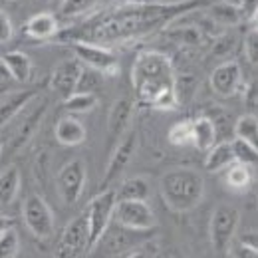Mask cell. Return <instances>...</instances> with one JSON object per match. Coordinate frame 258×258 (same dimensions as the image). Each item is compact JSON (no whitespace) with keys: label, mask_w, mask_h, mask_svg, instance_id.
Wrapping results in <instances>:
<instances>
[{"label":"cell","mask_w":258,"mask_h":258,"mask_svg":"<svg viewBox=\"0 0 258 258\" xmlns=\"http://www.w3.org/2000/svg\"><path fill=\"white\" fill-rule=\"evenodd\" d=\"M230 145H232V153H234V161L242 163V165H248V167H254L258 161V147L254 143H248L244 139H230Z\"/></svg>","instance_id":"cell-28"},{"label":"cell","mask_w":258,"mask_h":258,"mask_svg":"<svg viewBox=\"0 0 258 258\" xmlns=\"http://www.w3.org/2000/svg\"><path fill=\"white\" fill-rule=\"evenodd\" d=\"M159 254V244L157 242H153V240H149V238H145V240H141L131 252H129L127 256L129 258H141V256H157Z\"/></svg>","instance_id":"cell-35"},{"label":"cell","mask_w":258,"mask_h":258,"mask_svg":"<svg viewBox=\"0 0 258 258\" xmlns=\"http://www.w3.org/2000/svg\"><path fill=\"white\" fill-rule=\"evenodd\" d=\"M22 185V175L18 167L10 165L0 173V205H12L14 199L18 197Z\"/></svg>","instance_id":"cell-23"},{"label":"cell","mask_w":258,"mask_h":258,"mask_svg":"<svg viewBox=\"0 0 258 258\" xmlns=\"http://www.w3.org/2000/svg\"><path fill=\"white\" fill-rule=\"evenodd\" d=\"M18 252H20V236L12 226L0 234V258H14L18 256Z\"/></svg>","instance_id":"cell-32"},{"label":"cell","mask_w":258,"mask_h":258,"mask_svg":"<svg viewBox=\"0 0 258 258\" xmlns=\"http://www.w3.org/2000/svg\"><path fill=\"white\" fill-rule=\"evenodd\" d=\"M145 232H149V230H131V228L117 225L111 219V223L105 228V232L101 234V238L97 240L94 250L96 248H103L99 252L101 256H127L141 240L147 238Z\"/></svg>","instance_id":"cell-7"},{"label":"cell","mask_w":258,"mask_h":258,"mask_svg":"<svg viewBox=\"0 0 258 258\" xmlns=\"http://www.w3.org/2000/svg\"><path fill=\"white\" fill-rule=\"evenodd\" d=\"M10 80H12V76H10L8 68H6V62H4V58L0 56V84H8Z\"/></svg>","instance_id":"cell-39"},{"label":"cell","mask_w":258,"mask_h":258,"mask_svg":"<svg viewBox=\"0 0 258 258\" xmlns=\"http://www.w3.org/2000/svg\"><path fill=\"white\" fill-rule=\"evenodd\" d=\"M97 105V96L90 92H74L68 97H64V109L72 115L78 113H88Z\"/></svg>","instance_id":"cell-26"},{"label":"cell","mask_w":258,"mask_h":258,"mask_svg":"<svg viewBox=\"0 0 258 258\" xmlns=\"http://www.w3.org/2000/svg\"><path fill=\"white\" fill-rule=\"evenodd\" d=\"M238 225H240V211L234 205L221 203L215 207V211L211 215L209 236H211L213 250L217 254H226L230 242L236 238Z\"/></svg>","instance_id":"cell-5"},{"label":"cell","mask_w":258,"mask_h":258,"mask_svg":"<svg viewBox=\"0 0 258 258\" xmlns=\"http://www.w3.org/2000/svg\"><path fill=\"white\" fill-rule=\"evenodd\" d=\"M250 169H252V167L242 165V163H236V161L232 163V165H228L225 169L226 185H228L230 189H234V191H244V189H248V185H250V181H252Z\"/></svg>","instance_id":"cell-25"},{"label":"cell","mask_w":258,"mask_h":258,"mask_svg":"<svg viewBox=\"0 0 258 258\" xmlns=\"http://www.w3.org/2000/svg\"><path fill=\"white\" fill-rule=\"evenodd\" d=\"M74 58L92 70H97L103 76H117L119 74V60L109 46H99L90 42H72Z\"/></svg>","instance_id":"cell-10"},{"label":"cell","mask_w":258,"mask_h":258,"mask_svg":"<svg viewBox=\"0 0 258 258\" xmlns=\"http://www.w3.org/2000/svg\"><path fill=\"white\" fill-rule=\"evenodd\" d=\"M211 16L221 22V24H236L240 20V8L234 6L232 2H226V0H221V2H215L211 4Z\"/></svg>","instance_id":"cell-29"},{"label":"cell","mask_w":258,"mask_h":258,"mask_svg":"<svg viewBox=\"0 0 258 258\" xmlns=\"http://www.w3.org/2000/svg\"><path fill=\"white\" fill-rule=\"evenodd\" d=\"M101 78H103V74H99L97 70H92V68L82 64V72L78 76V82H76V90L74 92H90V94H96L97 90L101 88Z\"/></svg>","instance_id":"cell-30"},{"label":"cell","mask_w":258,"mask_h":258,"mask_svg":"<svg viewBox=\"0 0 258 258\" xmlns=\"http://www.w3.org/2000/svg\"><path fill=\"white\" fill-rule=\"evenodd\" d=\"M88 240H90V226H88L86 213H82L66 225L56 254L62 258L82 256L88 252Z\"/></svg>","instance_id":"cell-13"},{"label":"cell","mask_w":258,"mask_h":258,"mask_svg":"<svg viewBox=\"0 0 258 258\" xmlns=\"http://www.w3.org/2000/svg\"><path fill=\"white\" fill-rule=\"evenodd\" d=\"M38 96L36 90H12L0 96V129L8 121H12L34 97Z\"/></svg>","instance_id":"cell-17"},{"label":"cell","mask_w":258,"mask_h":258,"mask_svg":"<svg viewBox=\"0 0 258 258\" xmlns=\"http://www.w3.org/2000/svg\"><path fill=\"white\" fill-rule=\"evenodd\" d=\"M211 88L217 96L230 97L242 88V70L236 62H223L211 74Z\"/></svg>","instance_id":"cell-14"},{"label":"cell","mask_w":258,"mask_h":258,"mask_svg":"<svg viewBox=\"0 0 258 258\" xmlns=\"http://www.w3.org/2000/svg\"><path fill=\"white\" fill-rule=\"evenodd\" d=\"M151 107L155 109H161V111H171V109H177L179 105V94H177V88H167L163 90L161 94H157L155 99L149 103Z\"/></svg>","instance_id":"cell-34"},{"label":"cell","mask_w":258,"mask_h":258,"mask_svg":"<svg viewBox=\"0 0 258 258\" xmlns=\"http://www.w3.org/2000/svg\"><path fill=\"white\" fill-rule=\"evenodd\" d=\"M86 163L82 159H72L68 161L58 171V177H56V191L58 197L62 199V203L72 207L80 201V197L86 189Z\"/></svg>","instance_id":"cell-11"},{"label":"cell","mask_w":258,"mask_h":258,"mask_svg":"<svg viewBox=\"0 0 258 258\" xmlns=\"http://www.w3.org/2000/svg\"><path fill=\"white\" fill-rule=\"evenodd\" d=\"M131 113H133V103L127 97L115 99L113 105L109 107V115H107V147L109 149L121 139V135L129 129Z\"/></svg>","instance_id":"cell-15"},{"label":"cell","mask_w":258,"mask_h":258,"mask_svg":"<svg viewBox=\"0 0 258 258\" xmlns=\"http://www.w3.org/2000/svg\"><path fill=\"white\" fill-rule=\"evenodd\" d=\"M149 193H151V187H149V181L145 177H129L115 189V199L117 201H123V199L147 201Z\"/></svg>","instance_id":"cell-24"},{"label":"cell","mask_w":258,"mask_h":258,"mask_svg":"<svg viewBox=\"0 0 258 258\" xmlns=\"http://www.w3.org/2000/svg\"><path fill=\"white\" fill-rule=\"evenodd\" d=\"M159 193L173 213H189L201 205L205 197V179L195 169L177 167L161 175Z\"/></svg>","instance_id":"cell-3"},{"label":"cell","mask_w":258,"mask_h":258,"mask_svg":"<svg viewBox=\"0 0 258 258\" xmlns=\"http://www.w3.org/2000/svg\"><path fill=\"white\" fill-rule=\"evenodd\" d=\"M2 58L6 62V68H8L10 76H12V80H16L20 84H26L30 80V76H32V60H30L28 54L14 50V52L4 54Z\"/></svg>","instance_id":"cell-22"},{"label":"cell","mask_w":258,"mask_h":258,"mask_svg":"<svg viewBox=\"0 0 258 258\" xmlns=\"http://www.w3.org/2000/svg\"><path fill=\"white\" fill-rule=\"evenodd\" d=\"M131 84L143 103H151L163 90L175 88V72L171 60L155 50L141 52L131 68Z\"/></svg>","instance_id":"cell-2"},{"label":"cell","mask_w":258,"mask_h":258,"mask_svg":"<svg viewBox=\"0 0 258 258\" xmlns=\"http://www.w3.org/2000/svg\"><path fill=\"white\" fill-rule=\"evenodd\" d=\"M234 163V153H232V145L230 139H223L219 143H215L211 149H207V159H205V171L209 173H219L225 171L228 165Z\"/></svg>","instance_id":"cell-21"},{"label":"cell","mask_w":258,"mask_h":258,"mask_svg":"<svg viewBox=\"0 0 258 258\" xmlns=\"http://www.w3.org/2000/svg\"><path fill=\"white\" fill-rule=\"evenodd\" d=\"M137 145H139V137H137V131L135 129H127L121 139L111 147V155H109V161L105 167V175L101 179V187H109L113 181H117L121 177V173L127 169L129 161L133 159L135 151H137Z\"/></svg>","instance_id":"cell-12"},{"label":"cell","mask_w":258,"mask_h":258,"mask_svg":"<svg viewBox=\"0 0 258 258\" xmlns=\"http://www.w3.org/2000/svg\"><path fill=\"white\" fill-rule=\"evenodd\" d=\"M244 50H246V58H248V62L252 66H256L258 62V30L256 28H252L248 36H246V40H244Z\"/></svg>","instance_id":"cell-36"},{"label":"cell","mask_w":258,"mask_h":258,"mask_svg":"<svg viewBox=\"0 0 258 258\" xmlns=\"http://www.w3.org/2000/svg\"><path fill=\"white\" fill-rule=\"evenodd\" d=\"M80 72H82V62L78 58H68L64 62H60L50 76V90L56 92L62 99L74 94Z\"/></svg>","instance_id":"cell-16"},{"label":"cell","mask_w":258,"mask_h":258,"mask_svg":"<svg viewBox=\"0 0 258 258\" xmlns=\"http://www.w3.org/2000/svg\"><path fill=\"white\" fill-rule=\"evenodd\" d=\"M46 109H48V99L40 96L34 97L32 101L22 109V111H24V117H22V121L18 123L16 131L12 133L10 141H8L6 145L2 143L0 159H2V157H14L16 153H20V151L30 143V139L38 133V129L42 125V119H44V115H46Z\"/></svg>","instance_id":"cell-4"},{"label":"cell","mask_w":258,"mask_h":258,"mask_svg":"<svg viewBox=\"0 0 258 258\" xmlns=\"http://www.w3.org/2000/svg\"><path fill=\"white\" fill-rule=\"evenodd\" d=\"M115 189H103L99 195H96L86 213L88 219V226H90V240H88V252L94 250L97 240L101 238V234L105 232V228L109 226L111 219H113V209H115Z\"/></svg>","instance_id":"cell-6"},{"label":"cell","mask_w":258,"mask_h":258,"mask_svg":"<svg viewBox=\"0 0 258 258\" xmlns=\"http://www.w3.org/2000/svg\"><path fill=\"white\" fill-rule=\"evenodd\" d=\"M42 2H50V0H42Z\"/></svg>","instance_id":"cell-41"},{"label":"cell","mask_w":258,"mask_h":258,"mask_svg":"<svg viewBox=\"0 0 258 258\" xmlns=\"http://www.w3.org/2000/svg\"><path fill=\"white\" fill-rule=\"evenodd\" d=\"M22 219H24L26 228L40 240L50 238L54 234V230H56L54 213L48 207L46 199L38 193H32L26 197L24 207H22Z\"/></svg>","instance_id":"cell-8"},{"label":"cell","mask_w":258,"mask_h":258,"mask_svg":"<svg viewBox=\"0 0 258 258\" xmlns=\"http://www.w3.org/2000/svg\"><path fill=\"white\" fill-rule=\"evenodd\" d=\"M24 32L32 40H50L60 32L58 18L50 12H38L24 24Z\"/></svg>","instance_id":"cell-19"},{"label":"cell","mask_w":258,"mask_h":258,"mask_svg":"<svg viewBox=\"0 0 258 258\" xmlns=\"http://www.w3.org/2000/svg\"><path fill=\"white\" fill-rule=\"evenodd\" d=\"M167 137H169V143L177 145V147H183V145L191 143V119L175 121L169 129Z\"/></svg>","instance_id":"cell-33"},{"label":"cell","mask_w":258,"mask_h":258,"mask_svg":"<svg viewBox=\"0 0 258 258\" xmlns=\"http://www.w3.org/2000/svg\"><path fill=\"white\" fill-rule=\"evenodd\" d=\"M99 0H62L60 4V16L62 18H76L86 12H90Z\"/></svg>","instance_id":"cell-31"},{"label":"cell","mask_w":258,"mask_h":258,"mask_svg":"<svg viewBox=\"0 0 258 258\" xmlns=\"http://www.w3.org/2000/svg\"><path fill=\"white\" fill-rule=\"evenodd\" d=\"M12 226H14V219H10V217H6V215H0V234H2L4 230L12 228Z\"/></svg>","instance_id":"cell-40"},{"label":"cell","mask_w":258,"mask_h":258,"mask_svg":"<svg viewBox=\"0 0 258 258\" xmlns=\"http://www.w3.org/2000/svg\"><path fill=\"white\" fill-rule=\"evenodd\" d=\"M12 36H14V24H12L10 16L4 10H0V44L10 42Z\"/></svg>","instance_id":"cell-37"},{"label":"cell","mask_w":258,"mask_h":258,"mask_svg":"<svg viewBox=\"0 0 258 258\" xmlns=\"http://www.w3.org/2000/svg\"><path fill=\"white\" fill-rule=\"evenodd\" d=\"M86 135H88V131L84 127V123L80 119H76L72 113L60 117L56 127H54L56 141L60 145H64V147H78V145H82L86 141Z\"/></svg>","instance_id":"cell-18"},{"label":"cell","mask_w":258,"mask_h":258,"mask_svg":"<svg viewBox=\"0 0 258 258\" xmlns=\"http://www.w3.org/2000/svg\"><path fill=\"white\" fill-rule=\"evenodd\" d=\"M232 133H234V137L244 139V141L256 145V141H258L256 113H244V115H240V117L234 121V125H232Z\"/></svg>","instance_id":"cell-27"},{"label":"cell","mask_w":258,"mask_h":258,"mask_svg":"<svg viewBox=\"0 0 258 258\" xmlns=\"http://www.w3.org/2000/svg\"><path fill=\"white\" fill-rule=\"evenodd\" d=\"M217 127L209 115H199L191 119V143L199 151H207L217 143Z\"/></svg>","instance_id":"cell-20"},{"label":"cell","mask_w":258,"mask_h":258,"mask_svg":"<svg viewBox=\"0 0 258 258\" xmlns=\"http://www.w3.org/2000/svg\"><path fill=\"white\" fill-rule=\"evenodd\" d=\"M211 0L183 2H151V0H117L115 4L96 12L86 22L60 34L64 42H90L99 46L127 44L149 36L171 24L179 16L209 6Z\"/></svg>","instance_id":"cell-1"},{"label":"cell","mask_w":258,"mask_h":258,"mask_svg":"<svg viewBox=\"0 0 258 258\" xmlns=\"http://www.w3.org/2000/svg\"><path fill=\"white\" fill-rule=\"evenodd\" d=\"M256 82H252L248 88H246V107H250L252 111L250 113H254L256 111Z\"/></svg>","instance_id":"cell-38"},{"label":"cell","mask_w":258,"mask_h":258,"mask_svg":"<svg viewBox=\"0 0 258 258\" xmlns=\"http://www.w3.org/2000/svg\"><path fill=\"white\" fill-rule=\"evenodd\" d=\"M0 149H2V141H0Z\"/></svg>","instance_id":"cell-42"},{"label":"cell","mask_w":258,"mask_h":258,"mask_svg":"<svg viewBox=\"0 0 258 258\" xmlns=\"http://www.w3.org/2000/svg\"><path fill=\"white\" fill-rule=\"evenodd\" d=\"M113 221L131 230H151L155 226V213L143 199H123L115 201Z\"/></svg>","instance_id":"cell-9"}]
</instances>
